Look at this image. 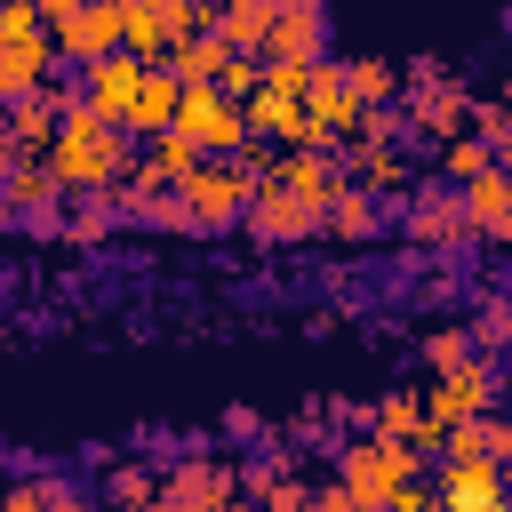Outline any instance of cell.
I'll return each instance as SVG.
<instances>
[{"mask_svg": "<svg viewBox=\"0 0 512 512\" xmlns=\"http://www.w3.org/2000/svg\"><path fill=\"white\" fill-rule=\"evenodd\" d=\"M456 200H464V224L480 240H504V224H512V176H504V160H488L480 176H464Z\"/></svg>", "mask_w": 512, "mask_h": 512, "instance_id": "12", "label": "cell"}, {"mask_svg": "<svg viewBox=\"0 0 512 512\" xmlns=\"http://www.w3.org/2000/svg\"><path fill=\"white\" fill-rule=\"evenodd\" d=\"M464 120H472V136H480V144L504 160V144H512V120H504V104H472Z\"/></svg>", "mask_w": 512, "mask_h": 512, "instance_id": "26", "label": "cell"}, {"mask_svg": "<svg viewBox=\"0 0 512 512\" xmlns=\"http://www.w3.org/2000/svg\"><path fill=\"white\" fill-rule=\"evenodd\" d=\"M208 8H216V32H224V48H240V56H256V48H264L272 0H208Z\"/></svg>", "mask_w": 512, "mask_h": 512, "instance_id": "19", "label": "cell"}, {"mask_svg": "<svg viewBox=\"0 0 512 512\" xmlns=\"http://www.w3.org/2000/svg\"><path fill=\"white\" fill-rule=\"evenodd\" d=\"M256 56H288V64L328 56V16H320V0H272V24H264V48H256Z\"/></svg>", "mask_w": 512, "mask_h": 512, "instance_id": "9", "label": "cell"}, {"mask_svg": "<svg viewBox=\"0 0 512 512\" xmlns=\"http://www.w3.org/2000/svg\"><path fill=\"white\" fill-rule=\"evenodd\" d=\"M136 8H152V16H160V32H168V40H184V32L200 24V8H208V0H136Z\"/></svg>", "mask_w": 512, "mask_h": 512, "instance_id": "27", "label": "cell"}, {"mask_svg": "<svg viewBox=\"0 0 512 512\" xmlns=\"http://www.w3.org/2000/svg\"><path fill=\"white\" fill-rule=\"evenodd\" d=\"M168 120H176V72L152 56V64L136 72V88H128V112H120V128H128V136H160Z\"/></svg>", "mask_w": 512, "mask_h": 512, "instance_id": "14", "label": "cell"}, {"mask_svg": "<svg viewBox=\"0 0 512 512\" xmlns=\"http://www.w3.org/2000/svg\"><path fill=\"white\" fill-rule=\"evenodd\" d=\"M0 40H48L40 0H0Z\"/></svg>", "mask_w": 512, "mask_h": 512, "instance_id": "25", "label": "cell"}, {"mask_svg": "<svg viewBox=\"0 0 512 512\" xmlns=\"http://www.w3.org/2000/svg\"><path fill=\"white\" fill-rule=\"evenodd\" d=\"M432 504H448V512H504V464H488V456H448Z\"/></svg>", "mask_w": 512, "mask_h": 512, "instance_id": "8", "label": "cell"}, {"mask_svg": "<svg viewBox=\"0 0 512 512\" xmlns=\"http://www.w3.org/2000/svg\"><path fill=\"white\" fill-rule=\"evenodd\" d=\"M56 112H64V96L40 80V88H24V96H8V120H0V160H24V152H40L48 144V128H56Z\"/></svg>", "mask_w": 512, "mask_h": 512, "instance_id": "11", "label": "cell"}, {"mask_svg": "<svg viewBox=\"0 0 512 512\" xmlns=\"http://www.w3.org/2000/svg\"><path fill=\"white\" fill-rule=\"evenodd\" d=\"M64 8H72V0H40V16H64Z\"/></svg>", "mask_w": 512, "mask_h": 512, "instance_id": "32", "label": "cell"}, {"mask_svg": "<svg viewBox=\"0 0 512 512\" xmlns=\"http://www.w3.org/2000/svg\"><path fill=\"white\" fill-rule=\"evenodd\" d=\"M488 160H496V152H488L480 136H464V128H456V136H440V176H448V184H464V176H480Z\"/></svg>", "mask_w": 512, "mask_h": 512, "instance_id": "23", "label": "cell"}, {"mask_svg": "<svg viewBox=\"0 0 512 512\" xmlns=\"http://www.w3.org/2000/svg\"><path fill=\"white\" fill-rule=\"evenodd\" d=\"M424 360H432V368H456V360H472V336H464V328H432V336H424Z\"/></svg>", "mask_w": 512, "mask_h": 512, "instance_id": "28", "label": "cell"}, {"mask_svg": "<svg viewBox=\"0 0 512 512\" xmlns=\"http://www.w3.org/2000/svg\"><path fill=\"white\" fill-rule=\"evenodd\" d=\"M424 408V440H440L448 424H464V416H480V408H496V368L472 352V360H456V368H440V384L416 400Z\"/></svg>", "mask_w": 512, "mask_h": 512, "instance_id": "6", "label": "cell"}, {"mask_svg": "<svg viewBox=\"0 0 512 512\" xmlns=\"http://www.w3.org/2000/svg\"><path fill=\"white\" fill-rule=\"evenodd\" d=\"M320 232H336V240H368V232H376V200H368L360 176H336V192H328V208H320Z\"/></svg>", "mask_w": 512, "mask_h": 512, "instance_id": "17", "label": "cell"}, {"mask_svg": "<svg viewBox=\"0 0 512 512\" xmlns=\"http://www.w3.org/2000/svg\"><path fill=\"white\" fill-rule=\"evenodd\" d=\"M136 72H144V56H128V48H104V56H88L80 64V104H96L104 120H120L128 112V88H136Z\"/></svg>", "mask_w": 512, "mask_h": 512, "instance_id": "13", "label": "cell"}, {"mask_svg": "<svg viewBox=\"0 0 512 512\" xmlns=\"http://www.w3.org/2000/svg\"><path fill=\"white\" fill-rule=\"evenodd\" d=\"M48 48H56V64H88V56L120 48V0H72L64 16H48Z\"/></svg>", "mask_w": 512, "mask_h": 512, "instance_id": "7", "label": "cell"}, {"mask_svg": "<svg viewBox=\"0 0 512 512\" xmlns=\"http://www.w3.org/2000/svg\"><path fill=\"white\" fill-rule=\"evenodd\" d=\"M40 160H48L56 192H112L120 168H128V136H120V120H104L96 104H72V96H64Z\"/></svg>", "mask_w": 512, "mask_h": 512, "instance_id": "1", "label": "cell"}, {"mask_svg": "<svg viewBox=\"0 0 512 512\" xmlns=\"http://www.w3.org/2000/svg\"><path fill=\"white\" fill-rule=\"evenodd\" d=\"M464 112H472L464 80H448L440 64H416V104H408V128H424V136H456V128H464Z\"/></svg>", "mask_w": 512, "mask_h": 512, "instance_id": "10", "label": "cell"}, {"mask_svg": "<svg viewBox=\"0 0 512 512\" xmlns=\"http://www.w3.org/2000/svg\"><path fill=\"white\" fill-rule=\"evenodd\" d=\"M320 208H328V200H312V192H296V184H280V176H256L240 224H248L256 240L288 248V240H312V232H320Z\"/></svg>", "mask_w": 512, "mask_h": 512, "instance_id": "5", "label": "cell"}, {"mask_svg": "<svg viewBox=\"0 0 512 512\" xmlns=\"http://www.w3.org/2000/svg\"><path fill=\"white\" fill-rule=\"evenodd\" d=\"M240 496V472L232 464H176L160 480V504H232Z\"/></svg>", "mask_w": 512, "mask_h": 512, "instance_id": "16", "label": "cell"}, {"mask_svg": "<svg viewBox=\"0 0 512 512\" xmlns=\"http://www.w3.org/2000/svg\"><path fill=\"white\" fill-rule=\"evenodd\" d=\"M0 504H16V512H24V504H72V496H64V488H8Z\"/></svg>", "mask_w": 512, "mask_h": 512, "instance_id": "31", "label": "cell"}, {"mask_svg": "<svg viewBox=\"0 0 512 512\" xmlns=\"http://www.w3.org/2000/svg\"><path fill=\"white\" fill-rule=\"evenodd\" d=\"M176 136H192V152H248V120L240 96H224L216 80H176Z\"/></svg>", "mask_w": 512, "mask_h": 512, "instance_id": "3", "label": "cell"}, {"mask_svg": "<svg viewBox=\"0 0 512 512\" xmlns=\"http://www.w3.org/2000/svg\"><path fill=\"white\" fill-rule=\"evenodd\" d=\"M344 144H352V168H360L368 192H384V184L400 192V184H408V168H400V152H392L384 136H344Z\"/></svg>", "mask_w": 512, "mask_h": 512, "instance_id": "21", "label": "cell"}, {"mask_svg": "<svg viewBox=\"0 0 512 512\" xmlns=\"http://www.w3.org/2000/svg\"><path fill=\"white\" fill-rule=\"evenodd\" d=\"M120 48L152 64V56L168 48V32H160V16H152V8H136V0H120Z\"/></svg>", "mask_w": 512, "mask_h": 512, "instance_id": "22", "label": "cell"}, {"mask_svg": "<svg viewBox=\"0 0 512 512\" xmlns=\"http://www.w3.org/2000/svg\"><path fill=\"white\" fill-rule=\"evenodd\" d=\"M112 496H120V504H128V496H144V504H160V488H152V480H136V472H112Z\"/></svg>", "mask_w": 512, "mask_h": 512, "instance_id": "30", "label": "cell"}, {"mask_svg": "<svg viewBox=\"0 0 512 512\" xmlns=\"http://www.w3.org/2000/svg\"><path fill=\"white\" fill-rule=\"evenodd\" d=\"M336 456H344V488H328V504H384V488H392L400 472H416V464H424V448H416V440H400V432H376V440L336 448Z\"/></svg>", "mask_w": 512, "mask_h": 512, "instance_id": "4", "label": "cell"}, {"mask_svg": "<svg viewBox=\"0 0 512 512\" xmlns=\"http://www.w3.org/2000/svg\"><path fill=\"white\" fill-rule=\"evenodd\" d=\"M376 432H400V440H416V448L432 456V440H424V408H416V392H384V408H376Z\"/></svg>", "mask_w": 512, "mask_h": 512, "instance_id": "24", "label": "cell"}, {"mask_svg": "<svg viewBox=\"0 0 512 512\" xmlns=\"http://www.w3.org/2000/svg\"><path fill=\"white\" fill-rule=\"evenodd\" d=\"M256 168H264V160H248V152H200V160L184 168V184H176L184 232H224V224H240V208H248V192H256Z\"/></svg>", "mask_w": 512, "mask_h": 512, "instance_id": "2", "label": "cell"}, {"mask_svg": "<svg viewBox=\"0 0 512 512\" xmlns=\"http://www.w3.org/2000/svg\"><path fill=\"white\" fill-rule=\"evenodd\" d=\"M504 328H512V312H504V296H488V304H480V328H472V344H504Z\"/></svg>", "mask_w": 512, "mask_h": 512, "instance_id": "29", "label": "cell"}, {"mask_svg": "<svg viewBox=\"0 0 512 512\" xmlns=\"http://www.w3.org/2000/svg\"><path fill=\"white\" fill-rule=\"evenodd\" d=\"M48 72H56V48L48 40H0V104L24 96V88H40Z\"/></svg>", "mask_w": 512, "mask_h": 512, "instance_id": "18", "label": "cell"}, {"mask_svg": "<svg viewBox=\"0 0 512 512\" xmlns=\"http://www.w3.org/2000/svg\"><path fill=\"white\" fill-rule=\"evenodd\" d=\"M472 224H464V200L456 192H416L408 200V240L416 248H456Z\"/></svg>", "mask_w": 512, "mask_h": 512, "instance_id": "15", "label": "cell"}, {"mask_svg": "<svg viewBox=\"0 0 512 512\" xmlns=\"http://www.w3.org/2000/svg\"><path fill=\"white\" fill-rule=\"evenodd\" d=\"M344 72V96L360 104V112H376V104H392V88H400V72L384 64V56H352V64H336Z\"/></svg>", "mask_w": 512, "mask_h": 512, "instance_id": "20", "label": "cell"}]
</instances>
